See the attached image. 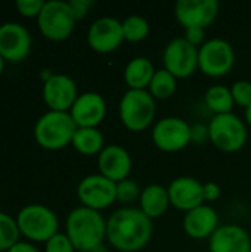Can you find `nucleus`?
<instances>
[{
  "label": "nucleus",
  "mask_w": 251,
  "mask_h": 252,
  "mask_svg": "<svg viewBox=\"0 0 251 252\" xmlns=\"http://www.w3.org/2000/svg\"><path fill=\"white\" fill-rule=\"evenodd\" d=\"M152 220L141 208L126 207L111 214L107 221V239L120 252L143 250L152 236Z\"/></svg>",
  "instance_id": "obj_1"
},
{
  "label": "nucleus",
  "mask_w": 251,
  "mask_h": 252,
  "mask_svg": "<svg viewBox=\"0 0 251 252\" xmlns=\"http://www.w3.org/2000/svg\"><path fill=\"white\" fill-rule=\"evenodd\" d=\"M65 227L75 251H93L107 238V220L104 216L83 205L68 214Z\"/></svg>",
  "instance_id": "obj_2"
},
{
  "label": "nucleus",
  "mask_w": 251,
  "mask_h": 252,
  "mask_svg": "<svg viewBox=\"0 0 251 252\" xmlns=\"http://www.w3.org/2000/svg\"><path fill=\"white\" fill-rule=\"evenodd\" d=\"M77 126L70 112L49 111L43 114L34 126V139L38 146L58 151L72 143Z\"/></svg>",
  "instance_id": "obj_3"
},
{
  "label": "nucleus",
  "mask_w": 251,
  "mask_h": 252,
  "mask_svg": "<svg viewBox=\"0 0 251 252\" xmlns=\"http://www.w3.org/2000/svg\"><path fill=\"white\" fill-rule=\"evenodd\" d=\"M120 120L123 126L133 131L139 133L146 130L157 114L155 99L151 96L148 90H127L118 106Z\"/></svg>",
  "instance_id": "obj_4"
},
{
  "label": "nucleus",
  "mask_w": 251,
  "mask_h": 252,
  "mask_svg": "<svg viewBox=\"0 0 251 252\" xmlns=\"http://www.w3.org/2000/svg\"><path fill=\"white\" fill-rule=\"evenodd\" d=\"M16 224L19 233L31 242H47L58 233L56 214L40 204H31L24 207L16 216Z\"/></svg>",
  "instance_id": "obj_5"
},
{
  "label": "nucleus",
  "mask_w": 251,
  "mask_h": 252,
  "mask_svg": "<svg viewBox=\"0 0 251 252\" xmlns=\"http://www.w3.org/2000/svg\"><path fill=\"white\" fill-rule=\"evenodd\" d=\"M75 16L68 1L49 0L37 16V25L40 32L52 41H62L68 38L75 27Z\"/></svg>",
  "instance_id": "obj_6"
},
{
  "label": "nucleus",
  "mask_w": 251,
  "mask_h": 252,
  "mask_svg": "<svg viewBox=\"0 0 251 252\" xmlns=\"http://www.w3.org/2000/svg\"><path fill=\"white\" fill-rule=\"evenodd\" d=\"M210 142L223 152H237L243 149L249 133L244 121L235 114L215 115L207 128Z\"/></svg>",
  "instance_id": "obj_7"
},
{
  "label": "nucleus",
  "mask_w": 251,
  "mask_h": 252,
  "mask_svg": "<svg viewBox=\"0 0 251 252\" xmlns=\"http://www.w3.org/2000/svg\"><path fill=\"white\" fill-rule=\"evenodd\" d=\"M234 47L223 38L209 40L198 49V68L209 77L226 75L234 68Z\"/></svg>",
  "instance_id": "obj_8"
},
{
  "label": "nucleus",
  "mask_w": 251,
  "mask_h": 252,
  "mask_svg": "<svg viewBox=\"0 0 251 252\" xmlns=\"http://www.w3.org/2000/svg\"><path fill=\"white\" fill-rule=\"evenodd\" d=\"M163 63L164 69L176 78H188L198 68V47L192 46L185 37L173 38L164 49Z\"/></svg>",
  "instance_id": "obj_9"
},
{
  "label": "nucleus",
  "mask_w": 251,
  "mask_h": 252,
  "mask_svg": "<svg viewBox=\"0 0 251 252\" xmlns=\"http://www.w3.org/2000/svg\"><path fill=\"white\" fill-rule=\"evenodd\" d=\"M77 196L83 207L101 211L117 201V183L102 174H90L78 183Z\"/></svg>",
  "instance_id": "obj_10"
},
{
  "label": "nucleus",
  "mask_w": 251,
  "mask_h": 252,
  "mask_svg": "<svg viewBox=\"0 0 251 252\" xmlns=\"http://www.w3.org/2000/svg\"><path fill=\"white\" fill-rule=\"evenodd\" d=\"M192 140L191 126L179 117H167L155 123L152 128L154 145L164 152H179Z\"/></svg>",
  "instance_id": "obj_11"
},
{
  "label": "nucleus",
  "mask_w": 251,
  "mask_h": 252,
  "mask_svg": "<svg viewBox=\"0 0 251 252\" xmlns=\"http://www.w3.org/2000/svg\"><path fill=\"white\" fill-rule=\"evenodd\" d=\"M124 41L123 25L112 16L96 19L87 31V43L98 53H111Z\"/></svg>",
  "instance_id": "obj_12"
},
{
  "label": "nucleus",
  "mask_w": 251,
  "mask_h": 252,
  "mask_svg": "<svg viewBox=\"0 0 251 252\" xmlns=\"http://www.w3.org/2000/svg\"><path fill=\"white\" fill-rule=\"evenodd\" d=\"M217 0H179L175 6V15L179 24L186 28L209 27L219 13Z\"/></svg>",
  "instance_id": "obj_13"
},
{
  "label": "nucleus",
  "mask_w": 251,
  "mask_h": 252,
  "mask_svg": "<svg viewBox=\"0 0 251 252\" xmlns=\"http://www.w3.org/2000/svg\"><path fill=\"white\" fill-rule=\"evenodd\" d=\"M77 97V86L65 74H53L43 83V100L50 111L70 112Z\"/></svg>",
  "instance_id": "obj_14"
},
{
  "label": "nucleus",
  "mask_w": 251,
  "mask_h": 252,
  "mask_svg": "<svg viewBox=\"0 0 251 252\" xmlns=\"http://www.w3.org/2000/svg\"><path fill=\"white\" fill-rule=\"evenodd\" d=\"M31 50V35L28 30L18 22H4L0 25V55L7 62H19Z\"/></svg>",
  "instance_id": "obj_15"
},
{
  "label": "nucleus",
  "mask_w": 251,
  "mask_h": 252,
  "mask_svg": "<svg viewBox=\"0 0 251 252\" xmlns=\"http://www.w3.org/2000/svg\"><path fill=\"white\" fill-rule=\"evenodd\" d=\"M70 115L78 128H96L107 115V102L96 92L78 94Z\"/></svg>",
  "instance_id": "obj_16"
},
{
  "label": "nucleus",
  "mask_w": 251,
  "mask_h": 252,
  "mask_svg": "<svg viewBox=\"0 0 251 252\" xmlns=\"http://www.w3.org/2000/svg\"><path fill=\"white\" fill-rule=\"evenodd\" d=\"M169 198L170 204L185 213H189L191 210L204 205V185L200 183L194 177L182 176L175 179L169 188Z\"/></svg>",
  "instance_id": "obj_17"
},
{
  "label": "nucleus",
  "mask_w": 251,
  "mask_h": 252,
  "mask_svg": "<svg viewBox=\"0 0 251 252\" xmlns=\"http://www.w3.org/2000/svg\"><path fill=\"white\" fill-rule=\"evenodd\" d=\"M99 174L109 179L114 183L126 180L132 171L130 154L118 145H109L98 155Z\"/></svg>",
  "instance_id": "obj_18"
},
{
  "label": "nucleus",
  "mask_w": 251,
  "mask_h": 252,
  "mask_svg": "<svg viewBox=\"0 0 251 252\" xmlns=\"http://www.w3.org/2000/svg\"><path fill=\"white\" fill-rule=\"evenodd\" d=\"M209 248L210 252H251V238L241 226L225 224L210 236Z\"/></svg>",
  "instance_id": "obj_19"
},
{
  "label": "nucleus",
  "mask_w": 251,
  "mask_h": 252,
  "mask_svg": "<svg viewBox=\"0 0 251 252\" xmlns=\"http://www.w3.org/2000/svg\"><path fill=\"white\" fill-rule=\"evenodd\" d=\"M219 216L210 205H201L183 217V230L192 239H206L217 230Z\"/></svg>",
  "instance_id": "obj_20"
},
{
  "label": "nucleus",
  "mask_w": 251,
  "mask_h": 252,
  "mask_svg": "<svg viewBox=\"0 0 251 252\" xmlns=\"http://www.w3.org/2000/svg\"><path fill=\"white\" fill-rule=\"evenodd\" d=\"M139 204H141L142 213L146 217H149L151 220L164 216L167 213L169 207L172 205L167 188H164L161 185H149V186H146L141 193Z\"/></svg>",
  "instance_id": "obj_21"
},
{
  "label": "nucleus",
  "mask_w": 251,
  "mask_h": 252,
  "mask_svg": "<svg viewBox=\"0 0 251 252\" xmlns=\"http://www.w3.org/2000/svg\"><path fill=\"white\" fill-rule=\"evenodd\" d=\"M155 74L154 63L143 56L132 59L124 69V81L130 90H146Z\"/></svg>",
  "instance_id": "obj_22"
},
{
  "label": "nucleus",
  "mask_w": 251,
  "mask_h": 252,
  "mask_svg": "<svg viewBox=\"0 0 251 252\" xmlns=\"http://www.w3.org/2000/svg\"><path fill=\"white\" fill-rule=\"evenodd\" d=\"M71 145L81 155H99L104 149V136L98 128H77Z\"/></svg>",
  "instance_id": "obj_23"
},
{
  "label": "nucleus",
  "mask_w": 251,
  "mask_h": 252,
  "mask_svg": "<svg viewBox=\"0 0 251 252\" xmlns=\"http://www.w3.org/2000/svg\"><path fill=\"white\" fill-rule=\"evenodd\" d=\"M204 102H206V106L212 112H215L216 115L229 114L232 111L234 105H235L231 89L226 87V86H222V84L212 86L206 92Z\"/></svg>",
  "instance_id": "obj_24"
},
{
  "label": "nucleus",
  "mask_w": 251,
  "mask_h": 252,
  "mask_svg": "<svg viewBox=\"0 0 251 252\" xmlns=\"http://www.w3.org/2000/svg\"><path fill=\"white\" fill-rule=\"evenodd\" d=\"M176 77L172 75L167 69H157L152 80H151V84L148 87V92L151 93V96L157 100H164V99H169L175 94L176 89H178V83H176Z\"/></svg>",
  "instance_id": "obj_25"
},
{
  "label": "nucleus",
  "mask_w": 251,
  "mask_h": 252,
  "mask_svg": "<svg viewBox=\"0 0 251 252\" xmlns=\"http://www.w3.org/2000/svg\"><path fill=\"white\" fill-rule=\"evenodd\" d=\"M121 25H123L124 40L130 41V43L142 41L149 34V24H148V21L143 16H139V15L127 16L124 21H121Z\"/></svg>",
  "instance_id": "obj_26"
},
{
  "label": "nucleus",
  "mask_w": 251,
  "mask_h": 252,
  "mask_svg": "<svg viewBox=\"0 0 251 252\" xmlns=\"http://www.w3.org/2000/svg\"><path fill=\"white\" fill-rule=\"evenodd\" d=\"M19 229L16 220L10 216L0 213V252H7L19 242Z\"/></svg>",
  "instance_id": "obj_27"
},
{
  "label": "nucleus",
  "mask_w": 251,
  "mask_h": 252,
  "mask_svg": "<svg viewBox=\"0 0 251 252\" xmlns=\"http://www.w3.org/2000/svg\"><path fill=\"white\" fill-rule=\"evenodd\" d=\"M141 188L136 182L126 179L117 183V201L121 204H132L141 198Z\"/></svg>",
  "instance_id": "obj_28"
},
{
  "label": "nucleus",
  "mask_w": 251,
  "mask_h": 252,
  "mask_svg": "<svg viewBox=\"0 0 251 252\" xmlns=\"http://www.w3.org/2000/svg\"><path fill=\"white\" fill-rule=\"evenodd\" d=\"M232 97L235 105L243 106V108H249L251 105V83L246 80H240L237 81L232 87Z\"/></svg>",
  "instance_id": "obj_29"
},
{
  "label": "nucleus",
  "mask_w": 251,
  "mask_h": 252,
  "mask_svg": "<svg viewBox=\"0 0 251 252\" xmlns=\"http://www.w3.org/2000/svg\"><path fill=\"white\" fill-rule=\"evenodd\" d=\"M44 252H75V248L67 233H56L46 242Z\"/></svg>",
  "instance_id": "obj_30"
},
{
  "label": "nucleus",
  "mask_w": 251,
  "mask_h": 252,
  "mask_svg": "<svg viewBox=\"0 0 251 252\" xmlns=\"http://www.w3.org/2000/svg\"><path fill=\"white\" fill-rule=\"evenodd\" d=\"M44 6L43 0H16L15 7L25 18H37Z\"/></svg>",
  "instance_id": "obj_31"
},
{
  "label": "nucleus",
  "mask_w": 251,
  "mask_h": 252,
  "mask_svg": "<svg viewBox=\"0 0 251 252\" xmlns=\"http://www.w3.org/2000/svg\"><path fill=\"white\" fill-rule=\"evenodd\" d=\"M185 38L192 44V46H195V47H201L206 41H204V38H206V31H204V28H198V27H195V28H186L185 30Z\"/></svg>",
  "instance_id": "obj_32"
},
{
  "label": "nucleus",
  "mask_w": 251,
  "mask_h": 252,
  "mask_svg": "<svg viewBox=\"0 0 251 252\" xmlns=\"http://www.w3.org/2000/svg\"><path fill=\"white\" fill-rule=\"evenodd\" d=\"M68 3H70V6L72 9V13H74V16H75L77 21L78 19H83L87 15L89 7L93 4L90 0H70Z\"/></svg>",
  "instance_id": "obj_33"
},
{
  "label": "nucleus",
  "mask_w": 251,
  "mask_h": 252,
  "mask_svg": "<svg viewBox=\"0 0 251 252\" xmlns=\"http://www.w3.org/2000/svg\"><path fill=\"white\" fill-rule=\"evenodd\" d=\"M219 196H220V188H219V185H216L215 182L204 183V201L213 202V201L219 199Z\"/></svg>",
  "instance_id": "obj_34"
},
{
  "label": "nucleus",
  "mask_w": 251,
  "mask_h": 252,
  "mask_svg": "<svg viewBox=\"0 0 251 252\" xmlns=\"http://www.w3.org/2000/svg\"><path fill=\"white\" fill-rule=\"evenodd\" d=\"M7 252H40V250L36 248L30 242H18L16 245H13Z\"/></svg>",
  "instance_id": "obj_35"
},
{
  "label": "nucleus",
  "mask_w": 251,
  "mask_h": 252,
  "mask_svg": "<svg viewBox=\"0 0 251 252\" xmlns=\"http://www.w3.org/2000/svg\"><path fill=\"white\" fill-rule=\"evenodd\" d=\"M246 121H247V124L251 127V105L249 108H246Z\"/></svg>",
  "instance_id": "obj_36"
},
{
  "label": "nucleus",
  "mask_w": 251,
  "mask_h": 252,
  "mask_svg": "<svg viewBox=\"0 0 251 252\" xmlns=\"http://www.w3.org/2000/svg\"><path fill=\"white\" fill-rule=\"evenodd\" d=\"M3 69H4V59H3L1 55H0V75H1V72H3Z\"/></svg>",
  "instance_id": "obj_37"
},
{
  "label": "nucleus",
  "mask_w": 251,
  "mask_h": 252,
  "mask_svg": "<svg viewBox=\"0 0 251 252\" xmlns=\"http://www.w3.org/2000/svg\"><path fill=\"white\" fill-rule=\"evenodd\" d=\"M77 252H92V251H77Z\"/></svg>",
  "instance_id": "obj_38"
},
{
  "label": "nucleus",
  "mask_w": 251,
  "mask_h": 252,
  "mask_svg": "<svg viewBox=\"0 0 251 252\" xmlns=\"http://www.w3.org/2000/svg\"><path fill=\"white\" fill-rule=\"evenodd\" d=\"M209 252H210V251H209Z\"/></svg>",
  "instance_id": "obj_39"
}]
</instances>
